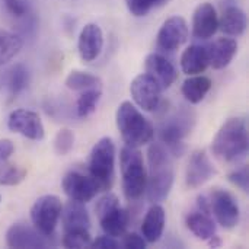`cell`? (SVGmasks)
I'll list each match as a JSON object with an SVG mask.
<instances>
[{
  "mask_svg": "<svg viewBox=\"0 0 249 249\" xmlns=\"http://www.w3.org/2000/svg\"><path fill=\"white\" fill-rule=\"evenodd\" d=\"M74 134L69 128H61L54 139V150L58 156H66L73 150Z\"/></svg>",
  "mask_w": 249,
  "mask_h": 249,
  "instance_id": "d6a6232c",
  "label": "cell"
},
{
  "mask_svg": "<svg viewBox=\"0 0 249 249\" xmlns=\"http://www.w3.org/2000/svg\"><path fill=\"white\" fill-rule=\"evenodd\" d=\"M123 245H124V248L128 249H144L146 248V239L137 233H127V235H124Z\"/></svg>",
  "mask_w": 249,
  "mask_h": 249,
  "instance_id": "d590c367",
  "label": "cell"
},
{
  "mask_svg": "<svg viewBox=\"0 0 249 249\" xmlns=\"http://www.w3.org/2000/svg\"><path fill=\"white\" fill-rule=\"evenodd\" d=\"M104 48V32L96 23H88L82 28L77 41L79 55L85 63L96 60Z\"/></svg>",
  "mask_w": 249,
  "mask_h": 249,
  "instance_id": "2e32d148",
  "label": "cell"
},
{
  "mask_svg": "<svg viewBox=\"0 0 249 249\" xmlns=\"http://www.w3.org/2000/svg\"><path fill=\"white\" fill-rule=\"evenodd\" d=\"M213 155L220 162H235L248 152V124L245 118H229L212 142Z\"/></svg>",
  "mask_w": 249,
  "mask_h": 249,
  "instance_id": "7a4b0ae2",
  "label": "cell"
},
{
  "mask_svg": "<svg viewBox=\"0 0 249 249\" xmlns=\"http://www.w3.org/2000/svg\"><path fill=\"white\" fill-rule=\"evenodd\" d=\"M209 244H210V247H213V248H219V247L222 245V239H220L219 236L213 235V236L209 239Z\"/></svg>",
  "mask_w": 249,
  "mask_h": 249,
  "instance_id": "ab89813d",
  "label": "cell"
},
{
  "mask_svg": "<svg viewBox=\"0 0 249 249\" xmlns=\"http://www.w3.org/2000/svg\"><path fill=\"white\" fill-rule=\"evenodd\" d=\"M0 200H1V198H0Z\"/></svg>",
  "mask_w": 249,
  "mask_h": 249,
  "instance_id": "60d3db41",
  "label": "cell"
},
{
  "mask_svg": "<svg viewBox=\"0 0 249 249\" xmlns=\"http://www.w3.org/2000/svg\"><path fill=\"white\" fill-rule=\"evenodd\" d=\"M197 206H198V210L206 213V214H212L210 212V201L206 196H198L197 198Z\"/></svg>",
  "mask_w": 249,
  "mask_h": 249,
  "instance_id": "f35d334b",
  "label": "cell"
},
{
  "mask_svg": "<svg viewBox=\"0 0 249 249\" xmlns=\"http://www.w3.org/2000/svg\"><path fill=\"white\" fill-rule=\"evenodd\" d=\"M219 29V16L212 3H201L193 15V35L197 39H209Z\"/></svg>",
  "mask_w": 249,
  "mask_h": 249,
  "instance_id": "e0dca14e",
  "label": "cell"
},
{
  "mask_svg": "<svg viewBox=\"0 0 249 249\" xmlns=\"http://www.w3.org/2000/svg\"><path fill=\"white\" fill-rule=\"evenodd\" d=\"M166 0H125L127 9L133 16H146L153 9L162 6Z\"/></svg>",
  "mask_w": 249,
  "mask_h": 249,
  "instance_id": "1f68e13d",
  "label": "cell"
},
{
  "mask_svg": "<svg viewBox=\"0 0 249 249\" xmlns=\"http://www.w3.org/2000/svg\"><path fill=\"white\" fill-rule=\"evenodd\" d=\"M102 96V90L101 88H92V89H86L82 92V95L77 98L76 102V112L80 118H86L90 114H93L96 111L98 102L101 101Z\"/></svg>",
  "mask_w": 249,
  "mask_h": 249,
  "instance_id": "f1b7e54d",
  "label": "cell"
},
{
  "mask_svg": "<svg viewBox=\"0 0 249 249\" xmlns=\"http://www.w3.org/2000/svg\"><path fill=\"white\" fill-rule=\"evenodd\" d=\"M162 88L160 85L147 73L136 76L130 85V93L134 102L147 112L156 111L162 101Z\"/></svg>",
  "mask_w": 249,
  "mask_h": 249,
  "instance_id": "30bf717a",
  "label": "cell"
},
{
  "mask_svg": "<svg viewBox=\"0 0 249 249\" xmlns=\"http://www.w3.org/2000/svg\"><path fill=\"white\" fill-rule=\"evenodd\" d=\"M89 177L99 191H109L115 177V144L111 137H102L92 147L89 158Z\"/></svg>",
  "mask_w": 249,
  "mask_h": 249,
  "instance_id": "5b68a950",
  "label": "cell"
},
{
  "mask_svg": "<svg viewBox=\"0 0 249 249\" xmlns=\"http://www.w3.org/2000/svg\"><path fill=\"white\" fill-rule=\"evenodd\" d=\"M7 12L13 15L15 18H22L28 13H31L32 0H3Z\"/></svg>",
  "mask_w": 249,
  "mask_h": 249,
  "instance_id": "836d02e7",
  "label": "cell"
},
{
  "mask_svg": "<svg viewBox=\"0 0 249 249\" xmlns=\"http://www.w3.org/2000/svg\"><path fill=\"white\" fill-rule=\"evenodd\" d=\"M209 67L207 48L201 45H190L181 55V69L185 74L194 76L203 73Z\"/></svg>",
  "mask_w": 249,
  "mask_h": 249,
  "instance_id": "603a6c76",
  "label": "cell"
},
{
  "mask_svg": "<svg viewBox=\"0 0 249 249\" xmlns=\"http://www.w3.org/2000/svg\"><path fill=\"white\" fill-rule=\"evenodd\" d=\"M90 248L117 249V248H120V244L115 241V238L105 235V236H99V238H96L95 241H92V244H90Z\"/></svg>",
  "mask_w": 249,
  "mask_h": 249,
  "instance_id": "8d00e7d4",
  "label": "cell"
},
{
  "mask_svg": "<svg viewBox=\"0 0 249 249\" xmlns=\"http://www.w3.org/2000/svg\"><path fill=\"white\" fill-rule=\"evenodd\" d=\"M144 69H146V73L150 74L160 85L162 89L171 88L178 77V71L175 66L166 57L158 53H152L146 57Z\"/></svg>",
  "mask_w": 249,
  "mask_h": 249,
  "instance_id": "ac0fdd59",
  "label": "cell"
},
{
  "mask_svg": "<svg viewBox=\"0 0 249 249\" xmlns=\"http://www.w3.org/2000/svg\"><path fill=\"white\" fill-rule=\"evenodd\" d=\"M6 244L9 248H47L50 241L34 226L26 223H15L6 232Z\"/></svg>",
  "mask_w": 249,
  "mask_h": 249,
  "instance_id": "5bb4252c",
  "label": "cell"
},
{
  "mask_svg": "<svg viewBox=\"0 0 249 249\" xmlns=\"http://www.w3.org/2000/svg\"><path fill=\"white\" fill-rule=\"evenodd\" d=\"M26 178V169L10 163L9 160L0 163V185L13 187L20 184Z\"/></svg>",
  "mask_w": 249,
  "mask_h": 249,
  "instance_id": "f546056e",
  "label": "cell"
},
{
  "mask_svg": "<svg viewBox=\"0 0 249 249\" xmlns=\"http://www.w3.org/2000/svg\"><path fill=\"white\" fill-rule=\"evenodd\" d=\"M248 25L245 12L238 6H228L219 18V29L229 36H241Z\"/></svg>",
  "mask_w": 249,
  "mask_h": 249,
  "instance_id": "7402d4cb",
  "label": "cell"
},
{
  "mask_svg": "<svg viewBox=\"0 0 249 249\" xmlns=\"http://www.w3.org/2000/svg\"><path fill=\"white\" fill-rule=\"evenodd\" d=\"M95 212L105 235L112 238H120L125 235L130 223V216L124 209H121L120 200L115 194L108 193L102 198H99Z\"/></svg>",
  "mask_w": 249,
  "mask_h": 249,
  "instance_id": "8992f818",
  "label": "cell"
},
{
  "mask_svg": "<svg viewBox=\"0 0 249 249\" xmlns=\"http://www.w3.org/2000/svg\"><path fill=\"white\" fill-rule=\"evenodd\" d=\"M210 212L214 214L219 225L225 229H233L241 219V210L235 197L222 188H214L210 194Z\"/></svg>",
  "mask_w": 249,
  "mask_h": 249,
  "instance_id": "9c48e42d",
  "label": "cell"
},
{
  "mask_svg": "<svg viewBox=\"0 0 249 249\" xmlns=\"http://www.w3.org/2000/svg\"><path fill=\"white\" fill-rule=\"evenodd\" d=\"M22 38L7 29L0 28V67L9 63L22 50Z\"/></svg>",
  "mask_w": 249,
  "mask_h": 249,
  "instance_id": "4316f807",
  "label": "cell"
},
{
  "mask_svg": "<svg viewBox=\"0 0 249 249\" xmlns=\"http://www.w3.org/2000/svg\"><path fill=\"white\" fill-rule=\"evenodd\" d=\"M101 79L89 71L73 70L66 77V86L70 90H86L92 88H101Z\"/></svg>",
  "mask_w": 249,
  "mask_h": 249,
  "instance_id": "83f0119b",
  "label": "cell"
},
{
  "mask_svg": "<svg viewBox=\"0 0 249 249\" xmlns=\"http://www.w3.org/2000/svg\"><path fill=\"white\" fill-rule=\"evenodd\" d=\"M92 244V238L88 229H79V231H69L64 232L63 245L66 248H88Z\"/></svg>",
  "mask_w": 249,
  "mask_h": 249,
  "instance_id": "4dcf8cb0",
  "label": "cell"
},
{
  "mask_svg": "<svg viewBox=\"0 0 249 249\" xmlns=\"http://www.w3.org/2000/svg\"><path fill=\"white\" fill-rule=\"evenodd\" d=\"M115 121L125 146L139 149L150 143L155 137L153 124L130 101L120 104L115 114Z\"/></svg>",
  "mask_w": 249,
  "mask_h": 249,
  "instance_id": "3957f363",
  "label": "cell"
},
{
  "mask_svg": "<svg viewBox=\"0 0 249 249\" xmlns=\"http://www.w3.org/2000/svg\"><path fill=\"white\" fill-rule=\"evenodd\" d=\"M185 225L190 232L201 241H209L213 235H216V225L210 214L203 212H193L187 216Z\"/></svg>",
  "mask_w": 249,
  "mask_h": 249,
  "instance_id": "cb8c5ba5",
  "label": "cell"
},
{
  "mask_svg": "<svg viewBox=\"0 0 249 249\" xmlns=\"http://www.w3.org/2000/svg\"><path fill=\"white\" fill-rule=\"evenodd\" d=\"M213 175H216V169L206 153V150H196L190 156L187 172H185V184L188 188H200L206 182H209Z\"/></svg>",
  "mask_w": 249,
  "mask_h": 249,
  "instance_id": "9a60e30c",
  "label": "cell"
},
{
  "mask_svg": "<svg viewBox=\"0 0 249 249\" xmlns=\"http://www.w3.org/2000/svg\"><path fill=\"white\" fill-rule=\"evenodd\" d=\"M61 225L63 231H79V229H90V217L85 207V203L70 200L67 204L63 206L61 214Z\"/></svg>",
  "mask_w": 249,
  "mask_h": 249,
  "instance_id": "ffe728a7",
  "label": "cell"
},
{
  "mask_svg": "<svg viewBox=\"0 0 249 249\" xmlns=\"http://www.w3.org/2000/svg\"><path fill=\"white\" fill-rule=\"evenodd\" d=\"M15 152V146L9 139H1L0 140V163L9 160L12 153Z\"/></svg>",
  "mask_w": 249,
  "mask_h": 249,
  "instance_id": "74e56055",
  "label": "cell"
},
{
  "mask_svg": "<svg viewBox=\"0 0 249 249\" xmlns=\"http://www.w3.org/2000/svg\"><path fill=\"white\" fill-rule=\"evenodd\" d=\"M207 48V57H209V66H212L216 70L225 69L231 64L233 57L238 53V42L233 38L223 36L216 41H213Z\"/></svg>",
  "mask_w": 249,
  "mask_h": 249,
  "instance_id": "d6986e66",
  "label": "cell"
},
{
  "mask_svg": "<svg viewBox=\"0 0 249 249\" xmlns=\"http://www.w3.org/2000/svg\"><path fill=\"white\" fill-rule=\"evenodd\" d=\"M7 128L29 140L39 142L44 139L45 131L39 115L29 109H15L7 120Z\"/></svg>",
  "mask_w": 249,
  "mask_h": 249,
  "instance_id": "8fae6325",
  "label": "cell"
},
{
  "mask_svg": "<svg viewBox=\"0 0 249 249\" xmlns=\"http://www.w3.org/2000/svg\"><path fill=\"white\" fill-rule=\"evenodd\" d=\"M229 181L238 187L239 190H242L244 193H248L249 190V177H248V168L242 166L241 169L233 171L232 174H229Z\"/></svg>",
  "mask_w": 249,
  "mask_h": 249,
  "instance_id": "e575fe53",
  "label": "cell"
},
{
  "mask_svg": "<svg viewBox=\"0 0 249 249\" xmlns=\"http://www.w3.org/2000/svg\"><path fill=\"white\" fill-rule=\"evenodd\" d=\"M29 80H31L29 70L23 64L18 63V64L12 66L6 74V86H7L10 99L16 98L19 93H22L28 88Z\"/></svg>",
  "mask_w": 249,
  "mask_h": 249,
  "instance_id": "484cf974",
  "label": "cell"
},
{
  "mask_svg": "<svg viewBox=\"0 0 249 249\" xmlns=\"http://www.w3.org/2000/svg\"><path fill=\"white\" fill-rule=\"evenodd\" d=\"M165 222H166V214L163 207L159 203H155L146 213L142 225V233L146 242L155 244L160 239V236L163 235Z\"/></svg>",
  "mask_w": 249,
  "mask_h": 249,
  "instance_id": "44dd1931",
  "label": "cell"
},
{
  "mask_svg": "<svg viewBox=\"0 0 249 249\" xmlns=\"http://www.w3.org/2000/svg\"><path fill=\"white\" fill-rule=\"evenodd\" d=\"M193 125L194 115L187 111L175 114L162 123L159 128V137L174 156H182L185 150L182 140L191 133Z\"/></svg>",
  "mask_w": 249,
  "mask_h": 249,
  "instance_id": "52a82bcc",
  "label": "cell"
},
{
  "mask_svg": "<svg viewBox=\"0 0 249 249\" xmlns=\"http://www.w3.org/2000/svg\"><path fill=\"white\" fill-rule=\"evenodd\" d=\"M120 166L125 198L128 201L139 200L144 194L147 182V172L142 152L136 147L124 146L120 152Z\"/></svg>",
  "mask_w": 249,
  "mask_h": 249,
  "instance_id": "277c9868",
  "label": "cell"
},
{
  "mask_svg": "<svg viewBox=\"0 0 249 249\" xmlns=\"http://www.w3.org/2000/svg\"><path fill=\"white\" fill-rule=\"evenodd\" d=\"M147 162L149 177L144 193L152 204L162 203L168 198L175 179L171 152L166 146L153 143L147 150Z\"/></svg>",
  "mask_w": 249,
  "mask_h": 249,
  "instance_id": "6da1fadb",
  "label": "cell"
},
{
  "mask_svg": "<svg viewBox=\"0 0 249 249\" xmlns=\"http://www.w3.org/2000/svg\"><path fill=\"white\" fill-rule=\"evenodd\" d=\"M190 31L182 16L168 18L158 32V47L163 51H175L188 39Z\"/></svg>",
  "mask_w": 249,
  "mask_h": 249,
  "instance_id": "7c38bea8",
  "label": "cell"
},
{
  "mask_svg": "<svg viewBox=\"0 0 249 249\" xmlns=\"http://www.w3.org/2000/svg\"><path fill=\"white\" fill-rule=\"evenodd\" d=\"M64 194L74 201L80 203H89L95 198V196L99 193L98 185L90 177H86L77 171H71L66 174L61 182Z\"/></svg>",
  "mask_w": 249,
  "mask_h": 249,
  "instance_id": "4fadbf2b",
  "label": "cell"
},
{
  "mask_svg": "<svg viewBox=\"0 0 249 249\" xmlns=\"http://www.w3.org/2000/svg\"><path fill=\"white\" fill-rule=\"evenodd\" d=\"M63 203L60 197L48 194L39 197L31 207V220L34 228L44 236L51 238L60 220Z\"/></svg>",
  "mask_w": 249,
  "mask_h": 249,
  "instance_id": "ba28073f",
  "label": "cell"
},
{
  "mask_svg": "<svg viewBox=\"0 0 249 249\" xmlns=\"http://www.w3.org/2000/svg\"><path fill=\"white\" fill-rule=\"evenodd\" d=\"M210 89H212V80L209 77L194 74L182 83L181 92L190 104H200L206 98Z\"/></svg>",
  "mask_w": 249,
  "mask_h": 249,
  "instance_id": "d4e9b609",
  "label": "cell"
}]
</instances>
